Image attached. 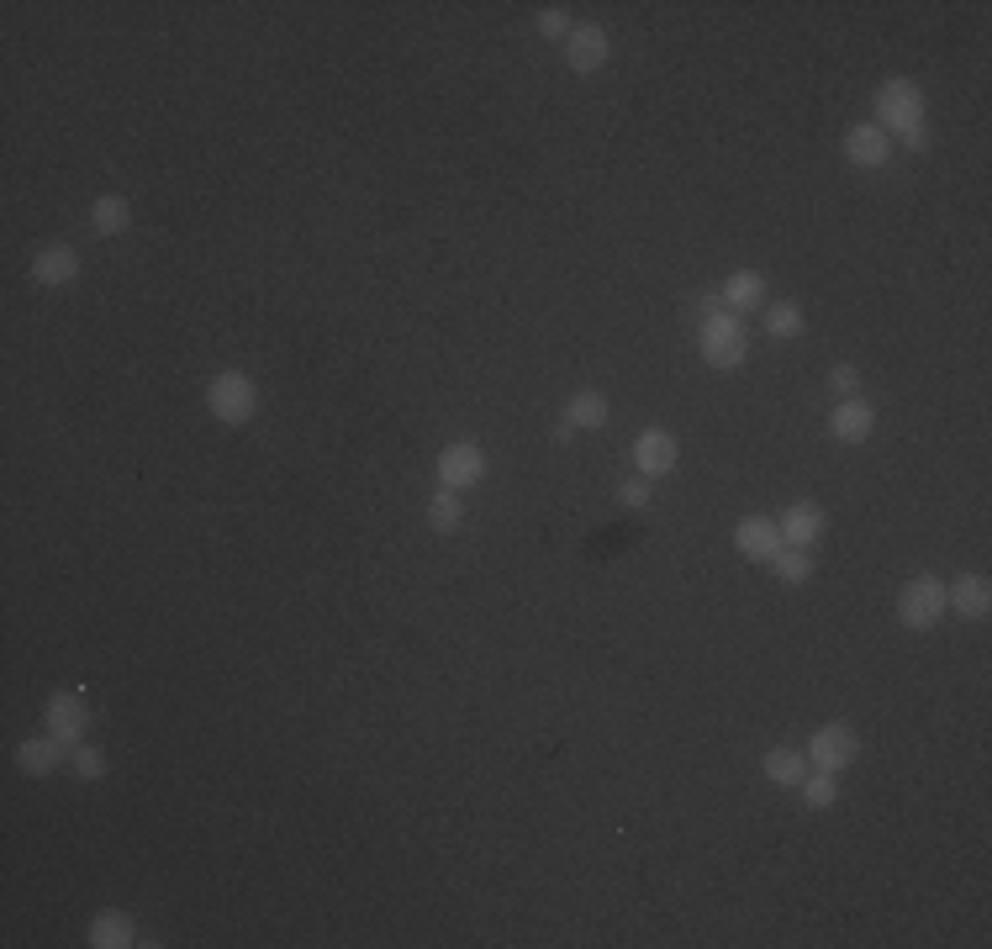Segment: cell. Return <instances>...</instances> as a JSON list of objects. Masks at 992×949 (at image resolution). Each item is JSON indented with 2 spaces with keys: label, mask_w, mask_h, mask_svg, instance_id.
<instances>
[{
  "label": "cell",
  "mask_w": 992,
  "mask_h": 949,
  "mask_svg": "<svg viewBox=\"0 0 992 949\" xmlns=\"http://www.w3.org/2000/svg\"><path fill=\"white\" fill-rule=\"evenodd\" d=\"M745 354H749V348H745V323H739L729 306L713 296L708 317H703V359H708L713 369H739Z\"/></svg>",
  "instance_id": "cell-1"
},
{
  "label": "cell",
  "mask_w": 992,
  "mask_h": 949,
  "mask_svg": "<svg viewBox=\"0 0 992 949\" xmlns=\"http://www.w3.org/2000/svg\"><path fill=\"white\" fill-rule=\"evenodd\" d=\"M876 127L882 132H913V127H924V90L913 80H903V75H892V80H882V90H876Z\"/></svg>",
  "instance_id": "cell-2"
},
{
  "label": "cell",
  "mask_w": 992,
  "mask_h": 949,
  "mask_svg": "<svg viewBox=\"0 0 992 949\" xmlns=\"http://www.w3.org/2000/svg\"><path fill=\"white\" fill-rule=\"evenodd\" d=\"M206 406H212V417H217V423L244 427L248 417H254V406H259V391H254L248 375L227 369V375H217V380L206 385Z\"/></svg>",
  "instance_id": "cell-3"
},
{
  "label": "cell",
  "mask_w": 992,
  "mask_h": 949,
  "mask_svg": "<svg viewBox=\"0 0 992 949\" xmlns=\"http://www.w3.org/2000/svg\"><path fill=\"white\" fill-rule=\"evenodd\" d=\"M945 612V586L934 581V575H919V581H908L903 586V596H897V617L908 627H934V617Z\"/></svg>",
  "instance_id": "cell-4"
},
{
  "label": "cell",
  "mask_w": 992,
  "mask_h": 949,
  "mask_svg": "<svg viewBox=\"0 0 992 949\" xmlns=\"http://www.w3.org/2000/svg\"><path fill=\"white\" fill-rule=\"evenodd\" d=\"M85 728H90V712H85L80 691H59V696H48V733H53L69 754L80 749Z\"/></svg>",
  "instance_id": "cell-5"
},
{
  "label": "cell",
  "mask_w": 992,
  "mask_h": 949,
  "mask_svg": "<svg viewBox=\"0 0 992 949\" xmlns=\"http://www.w3.org/2000/svg\"><path fill=\"white\" fill-rule=\"evenodd\" d=\"M855 728L851 723H829V728H818L813 733V744H808V765L813 770H845L855 760Z\"/></svg>",
  "instance_id": "cell-6"
},
{
  "label": "cell",
  "mask_w": 992,
  "mask_h": 949,
  "mask_svg": "<svg viewBox=\"0 0 992 949\" xmlns=\"http://www.w3.org/2000/svg\"><path fill=\"white\" fill-rule=\"evenodd\" d=\"M487 475V454L475 444H449L444 454H439V481H444V491H465V485H475Z\"/></svg>",
  "instance_id": "cell-7"
},
{
  "label": "cell",
  "mask_w": 992,
  "mask_h": 949,
  "mask_svg": "<svg viewBox=\"0 0 992 949\" xmlns=\"http://www.w3.org/2000/svg\"><path fill=\"white\" fill-rule=\"evenodd\" d=\"M633 465H639L645 481L670 475V469H676V438H670L666 427H645V433H639V444H633Z\"/></svg>",
  "instance_id": "cell-8"
},
{
  "label": "cell",
  "mask_w": 992,
  "mask_h": 949,
  "mask_svg": "<svg viewBox=\"0 0 992 949\" xmlns=\"http://www.w3.org/2000/svg\"><path fill=\"white\" fill-rule=\"evenodd\" d=\"M602 59H608V32L602 27H570V38H566V63L576 69V75H591V69H602Z\"/></svg>",
  "instance_id": "cell-9"
},
{
  "label": "cell",
  "mask_w": 992,
  "mask_h": 949,
  "mask_svg": "<svg viewBox=\"0 0 992 949\" xmlns=\"http://www.w3.org/2000/svg\"><path fill=\"white\" fill-rule=\"evenodd\" d=\"M845 154H851V164H861V169H882L887 154H892V142H887V132H882L876 121H861V127L845 132Z\"/></svg>",
  "instance_id": "cell-10"
},
{
  "label": "cell",
  "mask_w": 992,
  "mask_h": 949,
  "mask_svg": "<svg viewBox=\"0 0 992 949\" xmlns=\"http://www.w3.org/2000/svg\"><path fill=\"white\" fill-rule=\"evenodd\" d=\"M734 548H739L745 560H766L770 565V554L782 548V527L770 523V517H745V523L734 527Z\"/></svg>",
  "instance_id": "cell-11"
},
{
  "label": "cell",
  "mask_w": 992,
  "mask_h": 949,
  "mask_svg": "<svg viewBox=\"0 0 992 949\" xmlns=\"http://www.w3.org/2000/svg\"><path fill=\"white\" fill-rule=\"evenodd\" d=\"M871 427H876V412H871V402H861V396H851V402H839V406H834L829 433H834V438H839V444H866V438H871Z\"/></svg>",
  "instance_id": "cell-12"
},
{
  "label": "cell",
  "mask_w": 992,
  "mask_h": 949,
  "mask_svg": "<svg viewBox=\"0 0 992 949\" xmlns=\"http://www.w3.org/2000/svg\"><path fill=\"white\" fill-rule=\"evenodd\" d=\"M75 275H80V254L75 248L53 243V248L32 254V280L38 285H75Z\"/></svg>",
  "instance_id": "cell-13"
},
{
  "label": "cell",
  "mask_w": 992,
  "mask_h": 949,
  "mask_svg": "<svg viewBox=\"0 0 992 949\" xmlns=\"http://www.w3.org/2000/svg\"><path fill=\"white\" fill-rule=\"evenodd\" d=\"M90 945L96 949H127V945H138V929H132V918L117 908H106L90 918Z\"/></svg>",
  "instance_id": "cell-14"
},
{
  "label": "cell",
  "mask_w": 992,
  "mask_h": 949,
  "mask_svg": "<svg viewBox=\"0 0 992 949\" xmlns=\"http://www.w3.org/2000/svg\"><path fill=\"white\" fill-rule=\"evenodd\" d=\"M945 606H955L961 617H988V606H992L988 575H961V581L945 591Z\"/></svg>",
  "instance_id": "cell-15"
},
{
  "label": "cell",
  "mask_w": 992,
  "mask_h": 949,
  "mask_svg": "<svg viewBox=\"0 0 992 949\" xmlns=\"http://www.w3.org/2000/svg\"><path fill=\"white\" fill-rule=\"evenodd\" d=\"M782 538H792L797 548L813 544V538H824V506H813V502L787 506V512H782Z\"/></svg>",
  "instance_id": "cell-16"
},
{
  "label": "cell",
  "mask_w": 992,
  "mask_h": 949,
  "mask_svg": "<svg viewBox=\"0 0 992 949\" xmlns=\"http://www.w3.org/2000/svg\"><path fill=\"white\" fill-rule=\"evenodd\" d=\"M718 301H724L734 317H739V312H749V306L766 301V280H760L755 269H739V275H729V280H724V296H718Z\"/></svg>",
  "instance_id": "cell-17"
},
{
  "label": "cell",
  "mask_w": 992,
  "mask_h": 949,
  "mask_svg": "<svg viewBox=\"0 0 992 949\" xmlns=\"http://www.w3.org/2000/svg\"><path fill=\"white\" fill-rule=\"evenodd\" d=\"M63 754H69V749L48 733V739H27V744H17V765L27 770V775H48V770H59Z\"/></svg>",
  "instance_id": "cell-18"
},
{
  "label": "cell",
  "mask_w": 992,
  "mask_h": 949,
  "mask_svg": "<svg viewBox=\"0 0 992 949\" xmlns=\"http://www.w3.org/2000/svg\"><path fill=\"white\" fill-rule=\"evenodd\" d=\"M760 770H766L770 787H803V775H808V754H797V749H770Z\"/></svg>",
  "instance_id": "cell-19"
},
{
  "label": "cell",
  "mask_w": 992,
  "mask_h": 949,
  "mask_svg": "<svg viewBox=\"0 0 992 949\" xmlns=\"http://www.w3.org/2000/svg\"><path fill=\"white\" fill-rule=\"evenodd\" d=\"M90 227H96L101 238H117V233L132 227V206H127L122 196H101V201L90 206Z\"/></svg>",
  "instance_id": "cell-20"
},
{
  "label": "cell",
  "mask_w": 992,
  "mask_h": 949,
  "mask_svg": "<svg viewBox=\"0 0 992 949\" xmlns=\"http://www.w3.org/2000/svg\"><path fill=\"white\" fill-rule=\"evenodd\" d=\"M566 423L570 427H602L608 423V396H602V391H576L566 406Z\"/></svg>",
  "instance_id": "cell-21"
},
{
  "label": "cell",
  "mask_w": 992,
  "mask_h": 949,
  "mask_svg": "<svg viewBox=\"0 0 992 949\" xmlns=\"http://www.w3.org/2000/svg\"><path fill=\"white\" fill-rule=\"evenodd\" d=\"M797 791H803V802H808L813 812H818V808H834V797H839V775H834V770H808Z\"/></svg>",
  "instance_id": "cell-22"
},
{
  "label": "cell",
  "mask_w": 992,
  "mask_h": 949,
  "mask_svg": "<svg viewBox=\"0 0 992 949\" xmlns=\"http://www.w3.org/2000/svg\"><path fill=\"white\" fill-rule=\"evenodd\" d=\"M428 523H433V533H454V527L465 523V506H460V496H454V491H439V496L428 502Z\"/></svg>",
  "instance_id": "cell-23"
},
{
  "label": "cell",
  "mask_w": 992,
  "mask_h": 949,
  "mask_svg": "<svg viewBox=\"0 0 992 949\" xmlns=\"http://www.w3.org/2000/svg\"><path fill=\"white\" fill-rule=\"evenodd\" d=\"M770 565H776V575H782L787 586H803V581L813 575V560L803 554V548H776V554H770Z\"/></svg>",
  "instance_id": "cell-24"
},
{
  "label": "cell",
  "mask_w": 992,
  "mask_h": 949,
  "mask_svg": "<svg viewBox=\"0 0 992 949\" xmlns=\"http://www.w3.org/2000/svg\"><path fill=\"white\" fill-rule=\"evenodd\" d=\"M766 333L770 338H797L803 333V312L797 306H766Z\"/></svg>",
  "instance_id": "cell-25"
},
{
  "label": "cell",
  "mask_w": 992,
  "mask_h": 949,
  "mask_svg": "<svg viewBox=\"0 0 992 949\" xmlns=\"http://www.w3.org/2000/svg\"><path fill=\"white\" fill-rule=\"evenodd\" d=\"M101 770H106V760H101V749H75V775H85V781H101Z\"/></svg>",
  "instance_id": "cell-26"
},
{
  "label": "cell",
  "mask_w": 992,
  "mask_h": 949,
  "mask_svg": "<svg viewBox=\"0 0 992 949\" xmlns=\"http://www.w3.org/2000/svg\"><path fill=\"white\" fill-rule=\"evenodd\" d=\"M539 32H544V38H570V17H566V6H549L544 17H539Z\"/></svg>",
  "instance_id": "cell-27"
},
{
  "label": "cell",
  "mask_w": 992,
  "mask_h": 949,
  "mask_svg": "<svg viewBox=\"0 0 992 949\" xmlns=\"http://www.w3.org/2000/svg\"><path fill=\"white\" fill-rule=\"evenodd\" d=\"M829 385H834V391H855V385H861V369H855V364H834Z\"/></svg>",
  "instance_id": "cell-28"
},
{
  "label": "cell",
  "mask_w": 992,
  "mask_h": 949,
  "mask_svg": "<svg viewBox=\"0 0 992 949\" xmlns=\"http://www.w3.org/2000/svg\"><path fill=\"white\" fill-rule=\"evenodd\" d=\"M618 496H623V506H645L649 502V481H628Z\"/></svg>",
  "instance_id": "cell-29"
},
{
  "label": "cell",
  "mask_w": 992,
  "mask_h": 949,
  "mask_svg": "<svg viewBox=\"0 0 992 949\" xmlns=\"http://www.w3.org/2000/svg\"><path fill=\"white\" fill-rule=\"evenodd\" d=\"M903 148L924 154V148H930V127H913V132H903Z\"/></svg>",
  "instance_id": "cell-30"
}]
</instances>
